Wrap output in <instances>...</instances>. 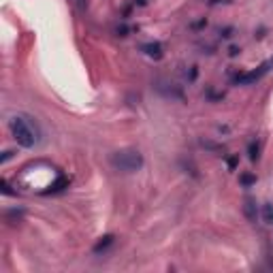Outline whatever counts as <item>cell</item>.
Masks as SVG:
<instances>
[{"label": "cell", "instance_id": "obj_18", "mask_svg": "<svg viewBox=\"0 0 273 273\" xmlns=\"http://www.w3.org/2000/svg\"><path fill=\"white\" fill-rule=\"evenodd\" d=\"M220 2H231V0H209V4H220Z\"/></svg>", "mask_w": 273, "mask_h": 273}, {"label": "cell", "instance_id": "obj_14", "mask_svg": "<svg viewBox=\"0 0 273 273\" xmlns=\"http://www.w3.org/2000/svg\"><path fill=\"white\" fill-rule=\"evenodd\" d=\"M222 37H226V39L233 37V28H224V30H222Z\"/></svg>", "mask_w": 273, "mask_h": 273}, {"label": "cell", "instance_id": "obj_19", "mask_svg": "<svg viewBox=\"0 0 273 273\" xmlns=\"http://www.w3.org/2000/svg\"><path fill=\"white\" fill-rule=\"evenodd\" d=\"M137 2H139V4H141V7H143V4H145V2H147V0H137Z\"/></svg>", "mask_w": 273, "mask_h": 273}, {"label": "cell", "instance_id": "obj_17", "mask_svg": "<svg viewBox=\"0 0 273 273\" xmlns=\"http://www.w3.org/2000/svg\"><path fill=\"white\" fill-rule=\"evenodd\" d=\"M77 4H79V9H85L88 7V0H77Z\"/></svg>", "mask_w": 273, "mask_h": 273}, {"label": "cell", "instance_id": "obj_2", "mask_svg": "<svg viewBox=\"0 0 273 273\" xmlns=\"http://www.w3.org/2000/svg\"><path fill=\"white\" fill-rule=\"evenodd\" d=\"M11 132H13V139L17 141V145H21V147H32L37 143V132L30 128V124L24 118L11 120Z\"/></svg>", "mask_w": 273, "mask_h": 273}, {"label": "cell", "instance_id": "obj_6", "mask_svg": "<svg viewBox=\"0 0 273 273\" xmlns=\"http://www.w3.org/2000/svg\"><path fill=\"white\" fill-rule=\"evenodd\" d=\"M113 241H115L113 235H105V237H101V239L94 243V248H92V250H94V254H103V252H107V250L113 246Z\"/></svg>", "mask_w": 273, "mask_h": 273}, {"label": "cell", "instance_id": "obj_12", "mask_svg": "<svg viewBox=\"0 0 273 273\" xmlns=\"http://www.w3.org/2000/svg\"><path fill=\"white\" fill-rule=\"evenodd\" d=\"M239 182H241L243 186H252V184H256V177H254V175H241Z\"/></svg>", "mask_w": 273, "mask_h": 273}, {"label": "cell", "instance_id": "obj_8", "mask_svg": "<svg viewBox=\"0 0 273 273\" xmlns=\"http://www.w3.org/2000/svg\"><path fill=\"white\" fill-rule=\"evenodd\" d=\"M248 154H250V160L256 162L258 156H260V143H258V141H252V143H250V145H248Z\"/></svg>", "mask_w": 273, "mask_h": 273}, {"label": "cell", "instance_id": "obj_10", "mask_svg": "<svg viewBox=\"0 0 273 273\" xmlns=\"http://www.w3.org/2000/svg\"><path fill=\"white\" fill-rule=\"evenodd\" d=\"M201 145H203V147H207V149H211V152H224L222 145L211 143V141H207V139H201Z\"/></svg>", "mask_w": 273, "mask_h": 273}, {"label": "cell", "instance_id": "obj_5", "mask_svg": "<svg viewBox=\"0 0 273 273\" xmlns=\"http://www.w3.org/2000/svg\"><path fill=\"white\" fill-rule=\"evenodd\" d=\"M141 51L145 56L149 58H156V60H160L162 58V45L158 43V41H152V43H143L141 45Z\"/></svg>", "mask_w": 273, "mask_h": 273}, {"label": "cell", "instance_id": "obj_15", "mask_svg": "<svg viewBox=\"0 0 273 273\" xmlns=\"http://www.w3.org/2000/svg\"><path fill=\"white\" fill-rule=\"evenodd\" d=\"M237 54H239V47H231V49H229V56H231V58H235Z\"/></svg>", "mask_w": 273, "mask_h": 273}, {"label": "cell", "instance_id": "obj_1", "mask_svg": "<svg viewBox=\"0 0 273 273\" xmlns=\"http://www.w3.org/2000/svg\"><path fill=\"white\" fill-rule=\"evenodd\" d=\"M111 165L122 173H137L143 167V156L137 149H120L111 154Z\"/></svg>", "mask_w": 273, "mask_h": 273}, {"label": "cell", "instance_id": "obj_16", "mask_svg": "<svg viewBox=\"0 0 273 273\" xmlns=\"http://www.w3.org/2000/svg\"><path fill=\"white\" fill-rule=\"evenodd\" d=\"M229 167H231V169H235V167H237V158H235V156H233V158H229Z\"/></svg>", "mask_w": 273, "mask_h": 273}, {"label": "cell", "instance_id": "obj_3", "mask_svg": "<svg viewBox=\"0 0 273 273\" xmlns=\"http://www.w3.org/2000/svg\"><path fill=\"white\" fill-rule=\"evenodd\" d=\"M271 66H273V58H271V60H267V62H263V64L256 66L254 71L235 75V77H233V84H235V85H250V84H256L258 79H263L265 75L271 71Z\"/></svg>", "mask_w": 273, "mask_h": 273}, {"label": "cell", "instance_id": "obj_9", "mask_svg": "<svg viewBox=\"0 0 273 273\" xmlns=\"http://www.w3.org/2000/svg\"><path fill=\"white\" fill-rule=\"evenodd\" d=\"M263 220L267 224H273V205H271V203L263 205Z\"/></svg>", "mask_w": 273, "mask_h": 273}, {"label": "cell", "instance_id": "obj_11", "mask_svg": "<svg viewBox=\"0 0 273 273\" xmlns=\"http://www.w3.org/2000/svg\"><path fill=\"white\" fill-rule=\"evenodd\" d=\"M0 186H2V194H7V196H15L17 194L15 190H11V186H9L7 179H2V182H0Z\"/></svg>", "mask_w": 273, "mask_h": 273}, {"label": "cell", "instance_id": "obj_13", "mask_svg": "<svg viewBox=\"0 0 273 273\" xmlns=\"http://www.w3.org/2000/svg\"><path fill=\"white\" fill-rule=\"evenodd\" d=\"M120 34V37H128V32H130V28L126 26V24H122V26H118V30H115Z\"/></svg>", "mask_w": 273, "mask_h": 273}, {"label": "cell", "instance_id": "obj_7", "mask_svg": "<svg viewBox=\"0 0 273 273\" xmlns=\"http://www.w3.org/2000/svg\"><path fill=\"white\" fill-rule=\"evenodd\" d=\"M64 188H68V177L60 175V177H58L54 184L49 186V190H47V192H60V190H64Z\"/></svg>", "mask_w": 273, "mask_h": 273}, {"label": "cell", "instance_id": "obj_4", "mask_svg": "<svg viewBox=\"0 0 273 273\" xmlns=\"http://www.w3.org/2000/svg\"><path fill=\"white\" fill-rule=\"evenodd\" d=\"M243 213H246L248 222H256L258 220V207H256V201L252 196H246L243 199Z\"/></svg>", "mask_w": 273, "mask_h": 273}]
</instances>
